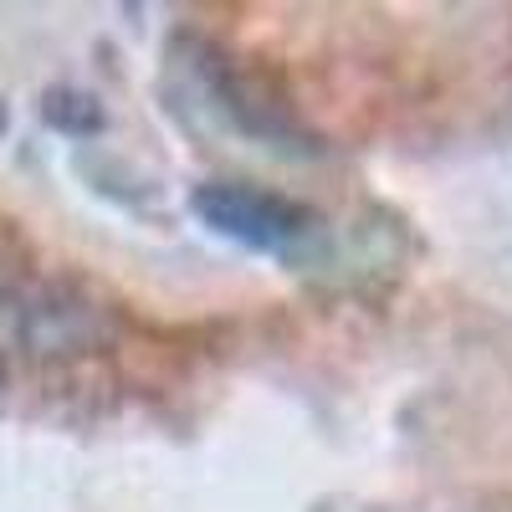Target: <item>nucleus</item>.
I'll return each mask as SVG.
<instances>
[{
  "label": "nucleus",
  "mask_w": 512,
  "mask_h": 512,
  "mask_svg": "<svg viewBox=\"0 0 512 512\" xmlns=\"http://www.w3.org/2000/svg\"><path fill=\"white\" fill-rule=\"evenodd\" d=\"M190 210L200 226H210L216 236H226L246 251H292L313 231V216L297 200H282L256 185H236V180L200 185L190 195Z\"/></svg>",
  "instance_id": "obj_1"
}]
</instances>
